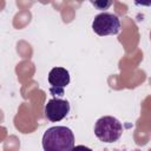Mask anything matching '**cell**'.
Masks as SVG:
<instances>
[{"mask_svg":"<svg viewBox=\"0 0 151 151\" xmlns=\"http://www.w3.org/2000/svg\"><path fill=\"white\" fill-rule=\"evenodd\" d=\"M74 146V134L66 126L48 127L42 136L44 151H71Z\"/></svg>","mask_w":151,"mask_h":151,"instance_id":"1","label":"cell"},{"mask_svg":"<svg viewBox=\"0 0 151 151\" xmlns=\"http://www.w3.org/2000/svg\"><path fill=\"white\" fill-rule=\"evenodd\" d=\"M122 133V123L112 116H104L99 118L94 124V134L99 140L104 143L117 142L120 138Z\"/></svg>","mask_w":151,"mask_h":151,"instance_id":"2","label":"cell"},{"mask_svg":"<svg viewBox=\"0 0 151 151\" xmlns=\"http://www.w3.org/2000/svg\"><path fill=\"white\" fill-rule=\"evenodd\" d=\"M92 29L100 37L114 35L120 32V20L113 13L103 12L94 17L92 21Z\"/></svg>","mask_w":151,"mask_h":151,"instance_id":"3","label":"cell"},{"mask_svg":"<svg viewBox=\"0 0 151 151\" xmlns=\"http://www.w3.org/2000/svg\"><path fill=\"white\" fill-rule=\"evenodd\" d=\"M50 92L54 96H64L65 87L70 84V72L64 67H53L48 73Z\"/></svg>","mask_w":151,"mask_h":151,"instance_id":"4","label":"cell"},{"mask_svg":"<svg viewBox=\"0 0 151 151\" xmlns=\"http://www.w3.org/2000/svg\"><path fill=\"white\" fill-rule=\"evenodd\" d=\"M70 103L60 98H52L45 105V117L50 122H60L70 112Z\"/></svg>","mask_w":151,"mask_h":151,"instance_id":"5","label":"cell"},{"mask_svg":"<svg viewBox=\"0 0 151 151\" xmlns=\"http://www.w3.org/2000/svg\"><path fill=\"white\" fill-rule=\"evenodd\" d=\"M91 4L94 7H97L98 9H106V8H109L112 5V1H103V0H99V1H91Z\"/></svg>","mask_w":151,"mask_h":151,"instance_id":"6","label":"cell"},{"mask_svg":"<svg viewBox=\"0 0 151 151\" xmlns=\"http://www.w3.org/2000/svg\"><path fill=\"white\" fill-rule=\"evenodd\" d=\"M71 151H92V150L85 145H76V146H73V149Z\"/></svg>","mask_w":151,"mask_h":151,"instance_id":"7","label":"cell"}]
</instances>
